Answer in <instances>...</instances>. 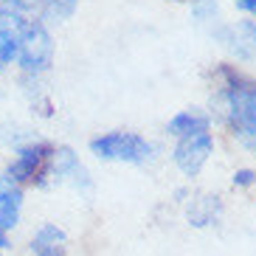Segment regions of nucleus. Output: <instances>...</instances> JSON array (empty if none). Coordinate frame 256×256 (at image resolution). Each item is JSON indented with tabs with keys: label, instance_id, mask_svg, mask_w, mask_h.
I'll use <instances>...</instances> for the list:
<instances>
[{
	"label": "nucleus",
	"instance_id": "obj_1",
	"mask_svg": "<svg viewBox=\"0 0 256 256\" xmlns=\"http://www.w3.org/2000/svg\"><path fill=\"white\" fill-rule=\"evenodd\" d=\"M90 152L104 160H124V164H146L152 158V144L136 132H107L90 141Z\"/></svg>",
	"mask_w": 256,
	"mask_h": 256
},
{
	"label": "nucleus",
	"instance_id": "obj_2",
	"mask_svg": "<svg viewBox=\"0 0 256 256\" xmlns=\"http://www.w3.org/2000/svg\"><path fill=\"white\" fill-rule=\"evenodd\" d=\"M54 60V42L51 34L42 23H26L20 31V65L28 74L46 70Z\"/></svg>",
	"mask_w": 256,
	"mask_h": 256
},
{
	"label": "nucleus",
	"instance_id": "obj_3",
	"mask_svg": "<svg viewBox=\"0 0 256 256\" xmlns=\"http://www.w3.org/2000/svg\"><path fill=\"white\" fill-rule=\"evenodd\" d=\"M211 150H214V141H211L208 132H200V136H192V138H180V144L174 146V164L180 166L186 174H197L203 169V164L208 160Z\"/></svg>",
	"mask_w": 256,
	"mask_h": 256
},
{
	"label": "nucleus",
	"instance_id": "obj_4",
	"mask_svg": "<svg viewBox=\"0 0 256 256\" xmlns=\"http://www.w3.org/2000/svg\"><path fill=\"white\" fill-rule=\"evenodd\" d=\"M48 155H51V146H46V144H37V146H26V150H20V155H17L14 164H8V178L14 183H26V180H34L40 174V169H42V164L48 160Z\"/></svg>",
	"mask_w": 256,
	"mask_h": 256
},
{
	"label": "nucleus",
	"instance_id": "obj_5",
	"mask_svg": "<svg viewBox=\"0 0 256 256\" xmlns=\"http://www.w3.org/2000/svg\"><path fill=\"white\" fill-rule=\"evenodd\" d=\"M65 242H68L65 231L56 228L54 222H46V226L34 234L31 248H34L37 256H65Z\"/></svg>",
	"mask_w": 256,
	"mask_h": 256
},
{
	"label": "nucleus",
	"instance_id": "obj_6",
	"mask_svg": "<svg viewBox=\"0 0 256 256\" xmlns=\"http://www.w3.org/2000/svg\"><path fill=\"white\" fill-rule=\"evenodd\" d=\"M234 121L242 132L256 136V90L234 93Z\"/></svg>",
	"mask_w": 256,
	"mask_h": 256
},
{
	"label": "nucleus",
	"instance_id": "obj_7",
	"mask_svg": "<svg viewBox=\"0 0 256 256\" xmlns=\"http://www.w3.org/2000/svg\"><path fill=\"white\" fill-rule=\"evenodd\" d=\"M166 130L178 138H192V136H200V132H208V118L203 113H197V110H183L169 121Z\"/></svg>",
	"mask_w": 256,
	"mask_h": 256
},
{
	"label": "nucleus",
	"instance_id": "obj_8",
	"mask_svg": "<svg viewBox=\"0 0 256 256\" xmlns=\"http://www.w3.org/2000/svg\"><path fill=\"white\" fill-rule=\"evenodd\" d=\"M20 206H23V194H20L17 188L0 192V231L3 234L17 226V220H20Z\"/></svg>",
	"mask_w": 256,
	"mask_h": 256
},
{
	"label": "nucleus",
	"instance_id": "obj_9",
	"mask_svg": "<svg viewBox=\"0 0 256 256\" xmlns=\"http://www.w3.org/2000/svg\"><path fill=\"white\" fill-rule=\"evenodd\" d=\"M217 211H220L217 197H203L188 208V220H192V226H208V222H214Z\"/></svg>",
	"mask_w": 256,
	"mask_h": 256
},
{
	"label": "nucleus",
	"instance_id": "obj_10",
	"mask_svg": "<svg viewBox=\"0 0 256 256\" xmlns=\"http://www.w3.org/2000/svg\"><path fill=\"white\" fill-rule=\"evenodd\" d=\"M26 26V20L20 14H17L14 8H6V6H0V34H20Z\"/></svg>",
	"mask_w": 256,
	"mask_h": 256
},
{
	"label": "nucleus",
	"instance_id": "obj_11",
	"mask_svg": "<svg viewBox=\"0 0 256 256\" xmlns=\"http://www.w3.org/2000/svg\"><path fill=\"white\" fill-rule=\"evenodd\" d=\"M76 0H48L46 6V20H65L74 14Z\"/></svg>",
	"mask_w": 256,
	"mask_h": 256
},
{
	"label": "nucleus",
	"instance_id": "obj_12",
	"mask_svg": "<svg viewBox=\"0 0 256 256\" xmlns=\"http://www.w3.org/2000/svg\"><path fill=\"white\" fill-rule=\"evenodd\" d=\"M20 54V34H0V62H12Z\"/></svg>",
	"mask_w": 256,
	"mask_h": 256
},
{
	"label": "nucleus",
	"instance_id": "obj_13",
	"mask_svg": "<svg viewBox=\"0 0 256 256\" xmlns=\"http://www.w3.org/2000/svg\"><path fill=\"white\" fill-rule=\"evenodd\" d=\"M256 180V174L250 169H240V172L234 174V186H250Z\"/></svg>",
	"mask_w": 256,
	"mask_h": 256
},
{
	"label": "nucleus",
	"instance_id": "obj_14",
	"mask_svg": "<svg viewBox=\"0 0 256 256\" xmlns=\"http://www.w3.org/2000/svg\"><path fill=\"white\" fill-rule=\"evenodd\" d=\"M3 3H6V8H14L17 14H20V12H26V8H31L34 0H3Z\"/></svg>",
	"mask_w": 256,
	"mask_h": 256
},
{
	"label": "nucleus",
	"instance_id": "obj_15",
	"mask_svg": "<svg viewBox=\"0 0 256 256\" xmlns=\"http://www.w3.org/2000/svg\"><path fill=\"white\" fill-rule=\"evenodd\" d=\"M234 6L248 12V14H256V0H234Z\"/></svg>",
	"mask_w": 256,
	"mask_h": 256
},
{
	"label": "nucleus",
	"instance_id": "obj_16",
	"mask_svg": "<svg viewBox=\"0 0 256 256\" xmlns=\"http://www.w3.org/2000/svg\"><path fill=\"white\" fill-rule=\"evenodd\" d=\"M8 248V240H6V234L0 231V256H3V250Z\"/></svg>",
	"mask_w": 256,
	"mask_h": 256
},
{
	"label": "nucleus",
	"instance_id": "obj_17",
	"mask_svg": "<svg viewBox=\"0 0 256 256\" xmlns=\"http://www.w3.org/2000/svg\"><path fill=\"white\" fill-rule=\"evenodd\" d=\"M46 3H48V0H46Z\"/></svg>",
	"mask_w": 256,
	"mask_h": 256
}]
</instances>
